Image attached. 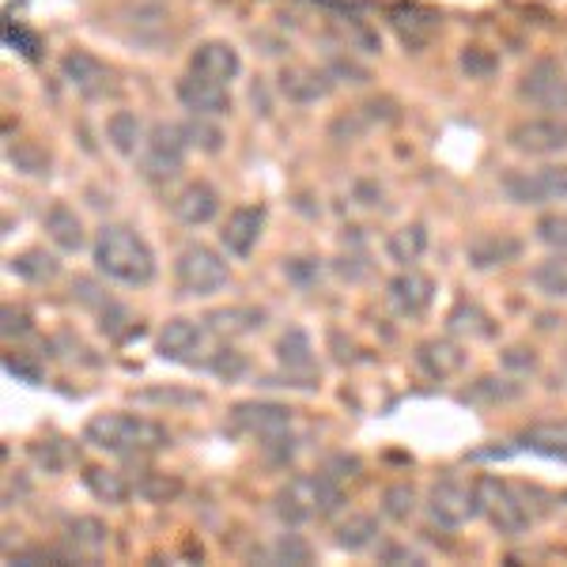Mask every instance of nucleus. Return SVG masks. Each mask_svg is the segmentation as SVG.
Segmentation results:
<instances>
[{
	"label": "nucleus",
	"instance_id": "nucleus-17",
	"mask_svg": "<svg viewBox=\"0 0 567 567\" xmlns=\"http://www.w3.org/2000/svg\"><path fill=\"white\" fill-rule=\"evenodd\" d=\"M61 76H65L76 91H84V95H95V91H103V87H106L110 69L95 58V53H87V50H69L65 58H61Z\"/></svg>",
	"mask_w": 567,
	"mask_h": 567
},
{
	"label": "nucleus",
	"instance_id": "nucleus-18",
	"mask_svg": "<svg viewBox=\"0 0 567 567\" xmlns=\"http://www.w3.org/2000/svg\"><path fill=\"white\" fill-rule=\"evenodd\" d=\"M216 213H219V194L208 182H194V186H186L175 197V216L186 227H205L208 219H216Z\"/></svg>",
	"mask_w": 567,
	"mask_h": 567
},
{
	"label": "nucleus",
	"instance_id": "nucleus-27",
	"mask_svg": "<svg viewBox=\"0 0 567 567\" xmlns=\"http://www.w3.org/2000/svg\"><path fill=\"white\" fill-rule=\"evenodd\" d=\"M12 272H16V277H23V280L42 284V280L58 277V261H53L50 254H42V250H31V254H23V258H12Z\"/></svg>",
	"mask_w": 567,
	"mask_h": 567
},
{
	"label": "nucleus",
	"instance_id": "nucleus-16",
	"mask_svg": "<svg viewBox=\"0 0 567 567\" xmlns=\"http://www.w3.org/2000/svg\"><path fill=\"white\" fill-rule=\"evenodd\" d=\"M200 349H205V329L197 322H189V318H175V322H167V329L159 333V352L167 355V360L194 363Z\"/></svg>",
	"mask_w": 567,
	"mask_h": 567
},
{
	"label": "nucleus",
	"instance_id": "nucleus-23",
	"mask_svg": "<svg viewBox=\"0 0 567 567\" xmlns=\"http://www.w3.org/2000/svg\"><path fill=\"white\" fill-rule=\"evenodd\" d=\"M523 446L548 458H567V420H553V424H534L523 435Z\"/></svg>",
	"mask_w": 567,
	"mask_h": 567
},
{
	"label": "nucleus",
	"instance_id": "nucleus-3",
	"mask_svg": "<svg viewBox=\"0 0 567 567\" xmlns=\"http://www.w3.org/2000/svg\"><path fill=\"white\" fill-rule=\"evenodd\" d=\"M341 488L333 484L329 473H310V477H296L277 496V511L288 523H315V518H329L341 511Z\"/></svg>",
	"mask_w": 567,
	"mask_h": 567
},
{
	"label": "nucleus",
	"instance_id": "nucleus-26",
	"mask_svg": "<svg viewBox=\"0 0 567 567\" xmlns=\"http://www.w3.org/2000/svg\"><path fill=\"white\" fill-rule=\"evenodd\" d=\"M416 360H420V368H424L427 374H451V371H458L462 368V352L454 349V344H446V341H432V344H424V349L416 352Z\"/></svg>",
	"mask_w": 567,
	"mask_h": 567
},
{
	"label": "nucleus",
	"instance_id": "nucleus-12",
	"mask_svg": "<svg viewBox=\"0 0 567 567\" xmlns=\"http://www.w3.org/2000/svg\"><path fill=\"white\" fill-rule=\"evenodd\" d=\"M178 103L189 110L194 117H224L231 110V99H227L224 84H213V80H200V76H182L175 87Z\"/></svg>",
	"mask_w": 567,
	"mask_h": 567
},
{
	"label": "nucleus",
	"instance_id": "nucleus-11",
	"mask_svg": "<svg viewBox=\"0 0 567 567\" xmlns=\"http://www.w3.org/2000/svg\"><path fill=\"white\" fill-rule=\"evenodd\" d=\"M189 72L200 80H213V84H231L235 76L243 72V61H239V50L231 42H219V39H208L200 42L194 53H189Z\"/></svg>",
	"mask_w": 567,
	"mask_h": 567
},
{
	"label": "nucleus",
	"instance_id": "nucleus-5",
	"mask_svg": "<svg viewBox=\"0 0 567 567\" xmlns=\"http://www.w3.org/2000/svg\"><path fill=\"white\" fill-rule=\"evenodd\" d=\"M175 277L186 296H216V291H224V284H227V261L219 258L216 250H208V246L197 243L178 254Z\"/></svg>",
	"mask_w": 567,
	"mask_h": 567
},
{
	"label": "nucleus",
	"instance_id": "nucleus-30",
	"mask_svg": "<svg viewBox=\"0 0 567 567\" xmlns=\"http://www.w3.org/2000/svg\"><path fill=\"white\" fill-rule=\"evenodd\" d=\"M374 534H379V526H374V518L368 515H352L349 523L341 526V534H337V542H341L344 548H368L374 542Z\"/></svg>",
	"mask_w": 567,
	"mask_h": 567
},
{
	"label": "nucleus",
	"instance_id": "nucleus-13",
	"mask_svg": "<svg viewBox=\"0 0 567 567\" xmlns=\"http://www.w3.org/2000/svg\"><path fill=\"white\" fill-rule=\"evenodd\" d=\"M261 224H265V208L261 205H239L231 216H227L224 231H219V243L231 258H250V250L261 239Z\"/></svg>",
	"mask_w": 567,
	"mask_h": 567
},
{
	"label": "nucleus",
	"instance_id": "nucleus-7",
	"mask_svg": "<svg viewBox=\"0 0 567 567\" xmlns=\"http://www.w3.org/2000/svg\"><path fill=\"white\" fill-rule=\"evenodd\" d=\"M503 194L515 205H548V200H567V167H542V171H511L503 178Z\"/></svg>",
	"mask_w": 567,
	"mask_h": 567
},
{
	"label": "nucleus",
	"instance_id": "nucleus-22",
	"mask_svg": "<svg viewBox=\"0 0 567 567\" xmlns=\"http://www.w3.org/2000/svg\"><path fill=\"white\" fill-rule=\"evenodd\" d=\"M523 254V243L511 235H484V239L470 243V261L477 269H492V265H507Z\"/></svg>",
	"mask_w": 567,
	"mask_h": 567
},
{
	"label": "nucleus",
	"instance_id": "nucleus-21",
	"mask_svg": "<svg viewBox=\"0 0 567 567\" xmlns=\"http://www.w3.org/2000/svg\"><path fill=\"white\" fill-rule=\"evenodd\" d=\"M45 235H50L61 250H80V246H84V224H80L76 208L53 205L50 213H45Z\"/></svg>",
	"mask_w": 567,
	"mask_h": 567
},
{
	"label": "nucleus",
	"instance_id": "nucleus-25",
	"mask_svg": "<svg viewBox=\"0 0 567 567\" xmlns=\"http://www.w3.org/2000/svg\"><path fill=\"white\" fill-rule=\"evenodd\" d=\"M427 250V231L420 224H409V227H401V231H393L390 239H386V254L398 265H413L420 261V254Z\"/></svg>",
	"mask_w": 567,
	"mask_h": 567
},
{
	"label": "nucleus",
	"instance_id": "nucleus-20",
	"mask_svg": "<svg viewBox=\"0 0 567 567\" xmlns=\"http://www.w3.org/2000/svg\"><path fill=\"white\" fill-rule=\"evenodd\" d=\"M329 76L326 72H315V69H288L280 76V91L291 99V103H318V99L329 95Z\"/></svg>",
	"mask_w": 567,
	"mask_h": 567
},
{
	"label": "nucleus",
	"instance_id": "nucleus-36",
	"mask_svg": "<svg viewBox=\"0 0 567 567\" xmlns=\"http://www.w3.org/2000/svg\"><path fill=\"white\" fill-rule=\"evenodd\" d=\"M182 133H186L189 144H200L205 152H219V141H224V136H219V130H213V125H208V117H197V122L186 125Z\"/></svg>",
	"mask_w": 567,
	"mask_h": 567
},
{
	"label": "nucleus",
	"instance_id": "nucleus-29",
	"mask_svg": "<svg viewBox=\"0 0 567 567\" xmlns=\"http://www.w3.org/2000/svg\"><path fill=\"white\" fill-rule=\"evenodd\" d=\"M534 284L545 296H567V258H548L534 269Z\"/></svg>",
	"mask_w": 567,
	"mask_h": 567
},
{
	"label": "nucleus",
	"instance_id": "nucleus-37",
	"mask_svg": "<svg viewBox=\"0 0 567 567\" xmlns=\"http://www.w3.org/2000/svg\"><path fill=\"white\" fill-rule=\"evenodd\" d=\"M12 163H20L27 175H42V171H45V155L34 152V148H27V144H16V148H12Z\"/></svg>",
	"mask_w": 567,
	"mask_h": 567
},
{
	"label": "nucleus",
	"instance_id": "nucleus-28",
	"mask_svg": "<svg viewBox=\"0 0 567 567\" xmlns=\"http://www.w3.org/2000/svg\"><path fill=\"white\" fill-rule=\"evenodd\" d=\"M84 481H87L91 496H99L103 503H122L125 496H130V484L122 481V473H110V470H91Z\"/></svg>",
	"mask_w": 567,
	"mask_h": 567
},
{
	"label": "nucleus",
	"instance_id": "nucleus-14",
	"mask_svg": "<svg viewBox=\"0 0 567 567\" xmlns=\"http://www.w3.org/2000/svg\"><path fill=\"white\" fill-rule=\"evenodd\" d=\"M427 511H432V518L439 526H462L470 523V515L477 511V492L462 488V484L454 481H443L432 488V496H427Z\"/></svg>",
	"mask_w": 567,
	"mask_h": 567
},
{
	"label": "nucleus",
	"instance_id": "nucleus-4",
	"mask_svg": "<svg viewBox=\"0 0 567 567\" xmlns=\"http://www.w3.org/2000/svg\"><path fill=\"white\" fill-rule=\"evenodd\" d=\"M477 507L488 515V523L507 537H518L534 526V511L526 503V492L515 488L507 481H496V477H481L477 481Z\"/></svg>",
	"mask_w": 567,
	"mask_h": 567
},
{
	"label": "nucleus",
	"instance_id": "nucleus-6",
	"mask_svg": "<svg viewBox=\"0 0 567 567\" xmlns=\"http://www.w3.org/2000/svg\"><path fill=\"white\" fill-rule=\"evenodd\" d=\"M518 99L534 110H548V114H567V76L556 61H534L523 80H518Z\"/></svg>",
	"mask_w": 567,
	"mask_h": 567
},
{
	"label": "nucleus",
	"instance_id": "nucleus-10",
	"mask_svg": "<svg viewBox=\"0 0 567 567\" xmlns=\"http://www.w3.org/2000/svg\"><path fill=\"white\" fill-rule=\"evenodd\" d=\"M386 20L393 27V34H398L409 50H424L439 31V12L416 4V0H398V4H390Z\"/></svg>",
	"mask_w": 567,
	"mask_h": 567
},
{
	"label": "nucleus",
	"instance_id": "nucleus-35",
	"mask_svg": "<svg viewBox=\"0 0 567 567\" xmlns=\"http://www.w3.org/2000/svg\"><path fill=\"white\" fill-rule=\"evenodd\" d=\"M537 239L556 246V250H567V216H542L537 219Z\"/></svg>",
	"mask_w": 567,
	"mask_h": 567
},
{
	"label": "nucleus",
	"instance_id": "nucleus-19",
	"mask_svg": "<svg viewBox=\"0 0 567 567\" xmlns=\"http://www.w3.org/2000/svg\"><path fill=\"white\" fill-rule=\"evenodd\" d=\"M235 424H243L246 432L269 439V435L288 432L291 416H288V409H280V405H239L235 409Z\"/></svg>",
	"mask_w": 567,
	"mask_h": 567
},
{
	"label": "nucleus",
	"instance_id": "nucleus-2",
	"mask_svg": "<svg viewBox=\"0 0 567 567\" xmlns=\"http://www.w3.org/2000/svg\"><path fill=\"white\" fill-rule=\"evenodd\" d=\"M84 439L110 454H148V451H163L171 443V432L163 424H155V420L136 413H99L87 420Z\"/></svg>",
	"mask_w": 567,
	"mask_h": 567
},
{
	"label": "nucleus",
	"instance_id": "nucleus-33",
	"mask_svg": "<svg viewBox=\"0 0 567 567\" xmlns=\"http://www.w3.org/2000/svg\"><path fill=\"white\" fill-rule=\"evenodd\" d=\"M69 529H72V542H80L87 553H99L106 545V526L95 523V518H76Z\"/></svg>",
	"mask_w": 567,
	"mask_h": 567
},
{
	"label": "nucleus",
	"instance_id": "nucleus-9",
	"mask_svg": "<svg viewBox=\"0 0 567 567\" xmlns=\"http://www.w3.org/2000/svg\"><path fill=\"white\" fill-rule=\"evenodd\" d=\"M186 163V133L178 125H155L144 141V175L152 182L175 178Z\"/></svg>",
	"mask_w": 567,
	"mask_h": 567
},
{
	"label": "nucleus",
	"instance_id": "nucleus-32",
	"mask_svg": "<svg viewBox=\"0 0 567 567\" xmlns=\"http://www.w3.org/2000/svg\"><path fill=\"white\" fill-rule=\"evenodd\" d=\"M382 503H386V515L390 518H409L416 507V492L409 488V484H393V488H386V496H382Z\"/></svg>",
	"mask_w": 567,
	"mask_h": 567
},
{
	"label": "nucleus",
	"instance_id": "nucleus-34",
	"mask_svg": "<svg viewBox=\"0 0 567 567\" xmlns=\"http://www.w3.org/2000/svg\"><path fill=\"white\" fill-rule=\"evenodd\" d=\"M280 360L291 363V368H307V363H310V341H307V333L291 329V333L280 341Z\"/></svg>",
	"mask_w": 567,
	"mask_h": 567
},
{
	"label": "nucleus",
	"instance_id": "nucleus-15",
	"mask_svg": "<svg viewBox=\"0 0 567 567\" xmlns=\"http://www.w3.org/2000/svg\"><path fill=\"white\" fill-rule=\"evenodd\" d=\"M386 299H390V307L398 310V315L420 318L427 307H432V280L420 277V272L409 269V272H401V277L390 284Z\"/></svg>",
	"mask_w": 567,
	"mask_h": 567
},
{
	"label": "nucleus",
	"instance_id": "nucleus-31",
	"mask_svg": "<svg viewBox=\"0 0 567 567\" xmlns=\"http://www.w3.org/2000/svg\"><path fill=\"white\" fill-rule=\"evenodd\" d=\"M458 65H462V72H465V76H470V80H488L492 72L499 69V61L492 58V53L484 50V45H465Z\"/></svg>",
	"mask_w": 567,
	"mask_h": 567
},
{
	"label": "nucleus",
	"instance_id": "nucleus-8",
	"mask_svg": "<svg viewBox=\"0 0 567 567\" xmlns=\"http://www.w3.org/2000/svg\"><path fill=\"white\" fill-rule=\"evenodd\" d=\"M507 144L523 155H560L567 152V122L560 114L526 117L507 130Z\"/></svg>",
	"mask_w": 567,
	"mask_h": 567
},
{
	"label": "nucleus",
	"instance_id": "nucleus-24",
	"mask_svg": "<svg viewBox=\"0 0 567 567\" xmlns=\"http://www.w3.org/2000/svg\"><path fill=\"white\" fill-rule=\"evenodd\" d=\"M106 141L114 144L122 155H133L144 144V125L133 110H117L114 117L106 122Z\"/></svg>",
	"mask_w": 567,
	"mask_h": 567
},
{
	"label": "nucleus",
	"instance_id": "nucleus-1",
	"mask_svg": "<svg viewBox=\"0 0 567 567\" xmlns=\"http://www.w3.org/2000/svg\"><path fill=\"white\" fill-rule=\"evenodd\" d=\"M95 269L106 280L130 284V288H144L155 277V254L136 231L122 224H106L95 235Z\"/></svg>",
	"mask_w": 567,
	"mask_h": 567
}]
</instances>
